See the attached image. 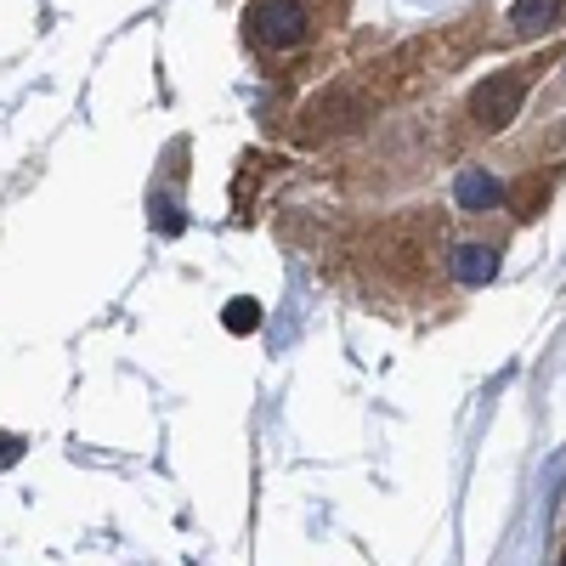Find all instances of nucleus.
<instances>
[{
	"label": "nucleus",
	"mask_w": 566,
	"mask_h": 566,
	"mask_svg": "<svg viewBox=\"0 0 566 566\" xmlns=\"http://www.w3.org/2000/svg\"><path fill=\"white\" fill-rule=\"evenodd\" d=\"M522 103H527V80L515 69H499L470 91V119H476V130H504L515 114H522Z\"/></svg>",
	"instance_id": "f257e3e1"
},
{
	"label": "nucleus",
	"mask_w": 566,
	"mask_h": 566,
	"mask_svg": "<svg viewBox=\"0 0 566 566\" xmlns=\"http://www.w3.org/2000/svg\"><path fill=\"white\" fill-rule=\"evenodd\" d=\"M244 34L266 52H283V45H301L306 40V7L301 0H255L244 12Z\"/></svg>",
	"instance_id": "f03ea898"
},
{
	"label": "nucleus",
	"mask_w": 566,
	"mask_h": 566,
	"mask_svg": "<svg viewBox=\"0 0 566 566\" xmlns=\"http://www.w3.org/2000/svg\"><path fill=\"white\" fill-rule=\"evenodd\" d=\"M560 18V0H515L510 7V34H522V40H538L549 34Z\"/></svg>",
	"instance_id": "7ed1b4c3"
},
{
	"label": "nucleus",
	"mask_w": 566,
	"mask_h": 566,
	"mask_svg": "<svg viewBox=\"0 0 566 566\" xmlns=\"http://www.w3.org/2000/svg\"><path fill=\"white\" fill-rule=\"evenodd\" d=\"M453 199H459L464 210H499V205H504V187H499L488 170H459Z\"/></svg>",
	"instance_id": "20e7f679"
},
{
	"label": "nucleus",
	"mask_w": 566,
	"mask_h": 566,
	"mask_svg": "<svg viewBox=\"0 0 566 566\" xmlns=\"http://www.w3.org/2000/svg\"><path fill=\"white\" fill-rule=\"evenodd\" d=\"M453 277L459 283H493L499 277V255L488 244H459L453 250Z\"/></svg>",
	"instance_id": "39448f33"
},
{
	"label": "nucleus",
	"mask_w": 566,
	"mask_h": 566,
	"mask_svg": "<svg viewBox=\"0 0 566 566\" xmlns=\"http://www.w3.org/2000/svg\"><path fill=\"white\" fill-rule=\"evenodd\" d=\"M221 328H232V335H255V328H261V306L255 301H227L221 306Z\"/></svg>",
	"instance_id": "423d86ee"
},
{
	"label": "nucleus",
	"mask_w": 566,
	"mask_h": 566,
	"mask_svg": "<svg viewBox=\"0 0 566 566\" xmlns=\"http://www.w3.org/2000/svg\"><path fill=\"white\" fill-rule=\"evenodd\" d=\"M148 216H154V227L165 232V239H176V232L187 227V216H181V205H176V199H165V193H159V199L148 205Z\"/></svg>",
	"instance_id": "0eeeda50"
},
{
	"label": "nucleus",
	"mask_w": 566,
	"mask_h": 566,
	"mask_svg": "<svg viewBox=\"0 0 566 566\" xmlns=\"http://www.w3.org/2000/svg\"><path fill=\"white\" fill-rule=\"evenodd\" d=\"M18 459H23V437H12V431H7V437H0V464L12 470Z\"/></svg>",
	"instance_id": "6e6552de"
}]
</instances>
